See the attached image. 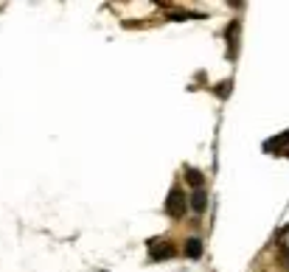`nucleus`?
<instances>
[{"instance_id":"obj_2","label":"nucleus","mask_w":289,"mask_h":272,"mask_svg":"<svg viewBox=\"0 0 289 272\" xmlns=\"http://www.w3.org/2000/svg\"><path fill=\"white\" fill-rule=\"evenodd\" d=\"M166 211L171 216H174V219H180V216L186 214V196H183V191H177V188H174V191L168 194V199H166Z\"/></svg>"},{"instance_id":"obj_5","label":"nucleus","mask_w":289,"mask_h":272,"mask_svg":"<svg viewBox=\"0 0 289 272\" xmlns=\"http://www.w3.org/2000/svg\"><path fill=\"white\" fill-rule=\"evenodd\" d=\"M186 180H188L191 185H194V188H197V191H200V188H202V174H200V171L188 169V174H186Z\"/></svg>"},{"instance_id":"obj_4","label":"nucleus","mask_w":289,"mask_h":272,"mask_svg":"<svg viewBox=\"0 0 289 272\" xmlns=\"http://www.w3.org/2000/svg\"><path fill=\"white\" fill-rule=\"evenodd\" d=\"M186 255H188V258H200L202 255V241L200 238H188V241H186Z\"/></svg>"},{"instance_id":"obj_3","label":"nucleus","mask_w":289,"mask_h":272,"mask_svg":"<svg viewBox=\"0 0 289 272\" xmlns=\"http://www.w3.org/2000/svg\"><path fill=\"white\" fill-rule=\"evenodd\" d=\"M191 208H194V211H197V214H202V211H205V208H208V196H205V191H194V196H191Z\"/></svg>"},{"instance_id":"obj_1","label":"nucleus","mask_w":289,"mask_h":272,"mask_svg":"<svg viewBox=\"0 0 289 272\" xmlns=\"http://www.w3.org/2000/svg\"><path fill=\"white\" fill-rule=\"evenodd\" d=\"M149 255H152V261L171 258V255H174V247H171L168 241H163V238H155V241H149Z\"/></svg>"}]
</instances>
